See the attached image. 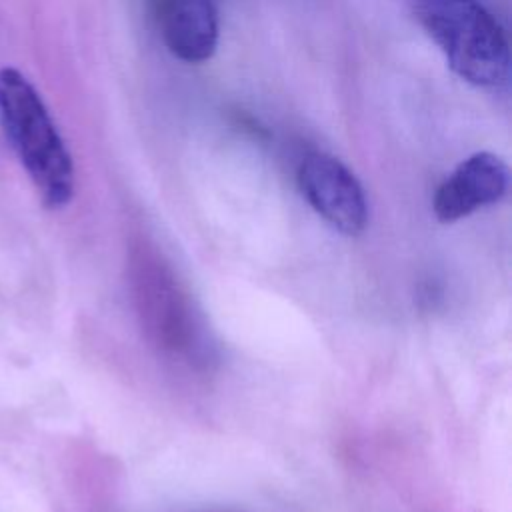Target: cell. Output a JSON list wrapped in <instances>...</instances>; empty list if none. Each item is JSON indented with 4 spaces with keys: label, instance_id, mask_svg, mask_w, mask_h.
Here are the masks:
<instances>
[{
    "label": "cell",
    "instance_id": "cell-1",
    "mask_svg": "<svg viewBox=\"0 0 512 512\" xmlns=\"http://www.w3.org/2000/svg\"><path fill=\"white\" fill-rule=\"evenodd\" d=\"M0 126L48 208L74 196L72 156L36 88L14 68H0Z\"/></svg>",
    "mask_w": 512,
    "mask_h": 512
},
{
    "label": "cell",
    "instance_id": "cell-2",
    "mask_svg": "<svg viewBox=\"0 0 512 512\" xmlns=\"http://www.w3.org/2000/svg\"><path fill=\"white\" fill-rule=\"evenodd\" d=\"M422 28L464 82L498 88L508 82L510 46L504 28L480 0H416Z\"/></svg>",
    "mask_w": 512,
    "mask_h": 512
},
{
    "label": "cell",
    "instance_id": "cell-3",
    "mask_svg": "<svg viewBox=\"0 0 512 512\" xmlns=\"http://www.w3.org/2000/svg\"><path fill=\"white\" fill-rule=\"evenodd\" d=\"M298 188L312 210L344 236H358L368 224V200L360 180L326 152L306 154L296 172Z\"/></svg>",
    "mask_w": 512,
    "mask_h": 512
},
{
    "label": "cell",
    "instance_id": "cell-4",
    "mask_svg": "<svg viewBox=\"0 0 512 512\" xmlns=\"http://www.w3.org/2000/svg\"><path fill=\"white\" fill-rule=\"evenodd\" d=\"M508 184L510 172L506 162L492 152H476L462 160L436 188L432 212L438 222H456L502 200Z\"/></svg>",
    "mask_w": 512,
    "mask_h": 512
},
{
    "label": "cell",
    "instance_id": "cell-5",
    "mask_svg": "<svg viewBox=\"0 0 512 512\" xmlns=\"http://www.w3.org/2000/svg\"><path fill=\"white\" fill-rule=\"evenodd\" d=\"M156 20L166 48L182 62L200 64L218 46V10L214 0H154Z\"/></svg>",
    "mask_w": 512,
    "mask_h": 512
}]
</instances>
